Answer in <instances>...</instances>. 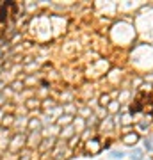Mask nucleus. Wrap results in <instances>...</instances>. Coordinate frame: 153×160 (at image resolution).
<instances>
[{
    "label": "nucleus",
    "instance_id": "nucleus-1",
    "mask_svg": "<svg viewBox=\"0 0 153 160\" xmlns=\"http://www.w3.org/2000/svg\"><path fill=\"white\" fill-rule=\"evenodd\" d=\"M27 146V133L25 132H16L13 133L11 141H9V146H7V153L18 155L23 148Z\"/></svg>",
    "mask_w": 153,
    "mask_h": 160
},
{
    "label": "nucleus",
    "instance_id": "nucleus-2",
    "mask_svg": "<svg viewBox=\"0 0 153 160\" xmlns=\"http://www.w3.org/2000/svg\"><path fill=\"white\" fill-rule=\"evenodd\" d=\"M139 141H141V135L135 133V132H128V133H123V135H121V142L125 144L126 148H130V149L135 148Z\"/></svg>",
    "mask_w": 153,
    "mask_h": 160
},
{
    "label": "nucleus",
    "instance_id": "nucleus-3",
    "mask_svg": "<svg viewBox=\"0 0 153 160\" xmlns=\"http://www.w3.org/2000/svg\"><path fill=\"white\" fill-rule=\"evenodd\" d=\"M41 141H43V132H27V146L25 148H38Z\"/></svg>",
    "mask_w": 153,
    "mask_h": 160
},
{
    "label": "nucleus",
    "instance_id": "nucleus-4",
    "mask_svg": "<svg viewBox=\"0 0 153 160\" xmlns=\"http://www.w3.org/2000/svg\"><path fill=\"white\" fill-rule=\"evenodd\" d=\"M57 141H59L57 137H52V135L45 137V135H43V141H41V144L38 146V149H39V151H41L43 155H45V153H46V149H48V151H52V149L55 148Z\"/></svg>",
    "mask_w": 153,
    "mask_h": 160
},
{
    "label": "nucleus",
    "instance_id": "nucleus-5",
    "mask_svg": "<svg viewBox=\"0 0 153 160\" xmlns=\"http://www.w3.org/2000/svg\"><path fill=\"white\" fill-rule=\"evenodd\" d=\"M43 128H45V125H43V121L39 119V118H28V123H27V130L28 132H43Z\"/></svg>",
    "mask_w": 153,
    "mask_h": 160
},
{
    "label": "nucleus",
    "instance_id": "nucleus-6",
    "mask_svg": "<svg viewBox=\"0 0 153 160\" xmlns=\"http://www.w3.org/2000/svg\"><path fill=\"white\" fill-rule=\"evenodd\" d=\"M77 133V130H75V126H73V123L71 125H68V126H64L63 130H61V133H59V137H61V141H68V139H71Z\"/></svg>",
    "mask_w": 153,
    "mask_h": 160
},
{
    "label": "nucleus",
    "instance_id": "nucleus-7",
    "mask_svg": "<svg viewBox=\"0 0 153 160\" xmlns=\"http://www.w3.org/2000/svg\"><path fill=\"white\" fill-rule=\"evenodd\" d=\"M7 133H9V128L0 126V149H7V146H9V141H11V137H9Z\"/></svg>",
    "mask_w": 153,
    "mask_h": 160
},
{
    "label": "nucleus",
    "instance_id": "nucleus-8",
    "mask_svg": "<svg viewBox=\"0 0 153 160\" xmlns=\"http://www.w3.org/2000/svg\"><path fill=\"white\" fill-rule=\"evenodd\" d=\"M128 158L130 160H144V149L141 146H135L128 151Z\"/></svg>",
    "mask_w": 153,
    "mask_h": 160
},
{
    "label": "nucleus",
    "instance_id": "nucleus-9",
    "mask_svg": "<svg viewBox=\"0 0 153 160\" xmlns=\"http://www.w3.org/2000/svg\"><path fill=\"white\" fill-rule=\"evenodd\" d=\"M128 157V151H125V149H110L109 151V158L110 160H123Z\"/></svg>",
    "mask_w": 153,
    "mask_h": 160
},
{
    "label": "nucleus",
    "instance_id": "nucleus-10",
    "mask_svg": "<svg viewBox=\"0 0 153 160\" xmlns=\"http://www.w3.org/2000/svg\"><path fill=\"white\" fill-rule=\"evenodd\" d=\"M119 110H121V103L118 102V100H112V102L107 105V112L109 116H114V114H118Z\"/></svg>",
    "mask_w": 153,
    "mask_h": 160
},
{
    "label": "nucleus",
    "instance_id": "nucleus-11",
    "mask_svg": "<svg viewBox=\"0 0 153 160\" xmlns=\"http://www.w3.org/2000/svg\"><path fill=\"white\" fill-rule=\"evenodd\" d=\"M142 149L148 151V153H153V135L142 137Z\"/></svg>",
    "mask_w": 153,
    "mask_h": 160
},
{
    "label": "nucleus",
    "instance_id": "nucleus-12",
    "mask_svg": "<svg viewBox=\"0 0 153 160\" xmlns=\"http://www.w3.org/2000/svg\"><path fill=\"white\" fill-rule=\"evenodd\" d=\"M32 158V149L28 148H23L20 153H18V160H30Z\"/></svg>",
    "mask_w": 153,
    "mask_h": 160
},
{
    "label": "nucleus",
    "instance_id": "nucleus-13",
    "mask_svg": "<svg viewBox=\"0 0 153 160\" xmlns=\"http://www.w3.org/2000/svg\"><path fill=\"white\" fill-rule=\"evenodd\" d=\"M135 128L139 132H142V133H144V132L150 130V123H148V121H141V123H137V125H135Z\"/></svg>",
    "mask_w": 153,
    "mask_h": 160
},
{
    "label": "nucleus",
    "instance_id": "nucleus-14",
    "mask_svg": "<svg viewBox=\"0 0 153 160\" xmlns=\"http://www.w3.org/2000/svg\"><path fill=\"white\" fill-rule=\"evenodd\" d=\"M13 89V91H22L23 87H25V84H23L22 80H14V82H13L11 86H9Z\"/></svg>",
    "mask_w": 153,
    "mask_h": 160
},
{
    "label": "nucleus",
    "instance_id": "nucleus-15",
    "mask_svg": "<svg viewBox=\"0 0 153 160\" xmlns=\"http://www.w3.org/2000/svg\"><path fill=\"white\" fill-rule=\"evenodd\" d=\"M79 141H80V133H75L73 137H71V139H68L66 142H68V146H69V148H73V146H75V142H79Z\"/></svg>",
    "mask_w": 153,
    "mask_h": 160
},
{
    "label": "nucleus",
    "instance_id": "nucleus-16",
    "mask_svg": "<svg viewBox=\"0 0 153 160\" xmlns=\"http://www.w3.org/2000/svg\"><path fill=\"white\" fill-rule=\"evenodd\" d=\"M18 39H22V34H16V36H14V38H13V41H11V45H13V43H16Z\"/></svg>",
    "mask_w": 153,
    "mask_h": 160
},
{
    "label": "nucleus",
    "instance_id": "nucleus-17",
    "mask_svg": "<svg viewBox=\"0 0 153 160\" xmlns=\"http://www.w3.org/2000/svg\"><path fill=\"white\" fill-rule=\"evenodd\" d=\"M4 102H6V98H4V96H2V94H0V105H2V103H4Z\"/></svg>",
    "mask_w": 153,
    "mask_h": 160
},
{
    "label": "nucleus",
    "instance_id": "nucleus-18",
    "mask_svg": "<svg viewBox=\"0 0 153 160\" xmlns=\"http://www.w3.org/2000/svg\"><path fill=\"white\" fill-rule=\"evenodd\" d=\"M144 160H153V158H144Z\"/></svg>",
    "mask_w": 153,
    "mask_h": 160
},
{
    "label": "nucleus",
    "instance_id": "nucleus-19",
    "mask_svg": "<svg viewBox=\"0 0 153 160\" xmlns=\"http://www.w3.org/2000/svg\"><path fill=\"white\" fill-rule=\"evenodd\" d=\"M0 4H2V2H0Z\"/></svg>",
    "mask_w": 153,
    "mask_h": 160
}]
</instances>
